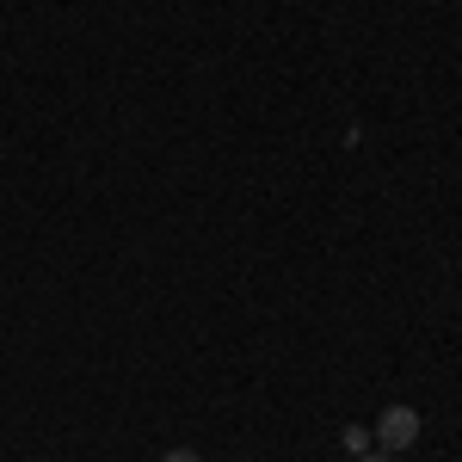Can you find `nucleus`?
<instances>
[{
    "label": "nucleus",
    "instance_id": "1",
    "mask_svg": "<svg viewBox=\"0 0 462 462\" xmlns=\"http://www.w3.org/2000/svg\"><path fill=\"white\" fill-rule=\"evenodd\" d=\"M376 438H383V450H407V444H413V438H420V413H413V407H389V413H383V420H376Z\"/></svg>",
    "mask_w": 462,
    "mask_h": 462
},
{
    "label": "nucleus",
    "instance_id": "2",
    "mask_svg": "<svg viewBox=\"0 0 462 462\" xmlns=\"http://www.w3.org/2000/svg\"><path fill=\"white\" fill-rule=\"evenodd\" d=\"M161 462H204V457H198V450H167Z\"/></svg>",
    "mask_w": 462,
    "mask_h": 462
},
{
    "label": "nucleus",
    "instance_id": "3",
    "mask_svg": "<svg viewBox=\"0 0 462 462\" xmlns=\"http://www.w3.org/2000/svg\"><path fill=\"white\" fill-rule=\"evenodd\" d=\"M357 462H394V457H389V450H364Z\"/></svg>",
    "mask_w": 462,
    "mask_h": 462
}]
</instances>
